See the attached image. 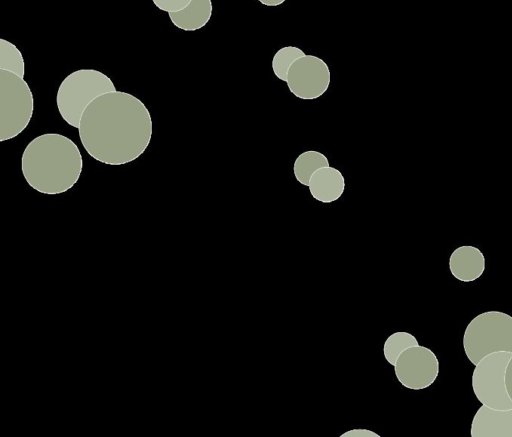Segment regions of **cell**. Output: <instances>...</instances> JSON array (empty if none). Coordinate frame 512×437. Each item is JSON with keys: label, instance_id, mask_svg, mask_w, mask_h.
<instances>
[{"label": "cell", "instance_id": "obj_13", "mask_svg": "<svg viewBox=\"0 0 512 437\" xmlns=\"http://www.w3.org/2000/svg\"><path fill=\"white\" fill-rule=\"evenodd\" d=\"M325 166H329V160L323 153L316 150H308L299 154L295 159L293 173L300 184L308 187L313 173Z\"/></svg>", "mask_w": 512, "mask_h": 437}, {"label": "cell", "instance_id": "obj_8", "mask_svg": "<svg viewBox=\"0 0 512 437\" xmlns=\"http://www.w3.org/2000/svg\"><path fill=\"white\" fill-rule=\"evenodd\" d=\"M331 73L327 63L315 55H304L289 69L287 86L297 98L313 100L321 97L329 88Z\"/></svg>", "mask_w": 512, "mask_h": 437}, {"label": "cell", "instance_id": "obj_20", "mask_svg": "<svg viewBox=\"0 0 512 437\" xmlns=\"http://www.w3.org/2000/svg\"><path fill=\"white\" fill-rule=\"evenodd\" d=\"M262 5L275 7L283 4L286 0H258Z\"/></svg>", "mask_w": 512, "mask_h": 437}, {"label": "cell", "instance_id": "obj_14", "mask_svg": "<svg viewBox=\"0 0 512 437\" xmlns=\"http://www.w3.org/2000/svg\"><path fill=\"white\" fill-rule=\"evenodd\" d=\"M419 345L414 335L406 331H397L389 335L383 345L385 360L394 366L399 355L412 346Z\"/></svg>", "mask_w": 512, "mask_h": 437}, {"label": "cell", "instance_id": "obj_16", "mask_svg": "<svg viewBox=\"0 0 512 437\" xmlns=\"http://www.w3.org/2000/svg\"><path fill=\"white\" fill-rule=\"evenodd\" d=\"M305 55L304 51L296 46H284L273 56L272 70L281 81H287V75L292 64Z\"/></svg>", "mask_w": 512, "mask_h": 437}, {"label": "cell", "instance_id": "obj_12", "mask_svg": "<svg viewBox=\"0 0 512 437\" xmlns=\"http://www.w3.org/2000/svg\"><path fill=\"white\" fill-rule=\"evenodd\" d=\"M211 0H191L182 10L168 13L172 24L183 31H196L203 28L211 19Z\"/></svg>", "mask_w": 512, "mask_h": 437}, {"label": "cell", "instance_id": "obj_7", "mask_svg": "<svg viewBox=\"0 0 512 437\" xmlns=\"http://www.w3.org/2000/svg\"><path fill=\"white\" fill-rule=\"evenodd\" d=\"M398 382L411 390L431 386L439 374V360L428 347L416 345L404 350L394 364Z\"/></svg>", "mask_w": 512, "mask_h": 437}, {"label": "cell", "instance_id": "obj_18", "mask_svg": "<svg viewBox=\"0 0 512 437\" xmlns=\"http://www.w3.org/2000/svg\"><path fill=\"white\" fill-rule=\"evenodd\" d=\"M341 437H379V434L376 432L364 429V428H357V429H351L343 434L340 435Z\"/></svg>", "mask_w": 512, "mask_h": 437}, {"label": "cell", "instance_id": "obj_15", "mask_svg": "<svg viewBox=\"0 0 512 437\" xmlns=\"http://www.w3.org/2000/svg\"><path fill=\"white\" fill-rule=\"evenodd\" d=\"M0 70L12 72L22 78L25 75V62L21 51L3 38L0 39Z\"/></svg>", "mask_w": 512, "mask_h": 437}, {"label": "cell", "instance_id": "obj_5", "mask_svg": "<svg viewBox=\"0 0 512 437\" xmlns=\"http://www.w3.org/2000/svg\"><path fill=\"white\" fill-rule=\"evenodd\" d=\"M34 97L24 78L0 70V141L18 136L28 126Z\"/></svg>", "mask_w": 512, "mask_h": 437}, {"label": "cell", "instance_id": "obj_6", "mask_svg": "<svg viewBox=\"0 0 512 437\" xmlns=\"http://www.w3.org/2000/svg\"><path fill=\"white\" fill-rule=\"evenodd\" d=\"M511 357V352H495L475 365L472 389L482 405L495 409L512 408V400L505 383L506 368Z\"/></svg>", "mask_w": 512, "mask_h": 437}, {"label": "cell", "instance_id": "obj_1", "mask_svg": "<svg viewBox=\"0 0 512 437\" xmlns=\"http://www.w3.org/2000/svg\"><path fill=\"white\" fill-rule=\"evenodd\" d=\"M146 105L124 91L100 95L85 109L78 126L86 152L106 165L119 166L141 156L152 138Z\"/></svg>", "mask_w": 512, "mask_h": 437}, {"label": "cell", "instance_id": "obj_4", "mask_svg": "<svg viewBox=\"0 0 512 437\" xmlns=\"http://www.w3.org/2000/svg\"><path fill=\"white\" fill-rule=\"evenodd\" d=\"M463 348L473 365L495 352L512 353V316L501 311L475 316L464 331Z\"/></svg>", "mask_w": 512, "mask_h": 437}, {"label": "cell", "instance_id": "obj_3", "mask_svg": "<svg viewBox=\"0 0 512 437\" xmlns=\"http://www.w3.org/2000/svg\"><path fill=\"white\" fill-rule=\"evenodd\" d=\"M116 91L111 78L96 69H79L62 80L56 94V105L62 119L78 128L87 106L102 94Z\"/></svg>", "mask_w": 512, "mask_h": 437}, {"label": "cell", "instance_id": "obj_19", "mask_svg": "<svg viewBox=\"0 0 512 437\" xmlns=\"http://www.w3.org/2000/svg\"><path fill=\"white\" fill-rule=\"evenodd\" d=\"M505 383L507 392L512 400V357L508 362L505 374Z\"/></svg>", "mask_w": 512, "mask_h": 437}, {"label": "cell", "instance_id": "obj_17", "mask_svg": "<svg viewBox=\"0 0 512 437\" xmlns=\"http://www.w3.org/2000/svg\"><path fill=\"white\" fill-rule=\"evenodd\" d=\"M152 2L158 9L172 13L184 9L191 0H152Z\"/></svg>", "mask_w": 512, "mask_h": 437}, {"label": "cell", "instance_id": "obj_11", "mask_svg": "<svg viewBox=\"0 0 512 437\" xmlns=\"http://www.w3.org/2000/svg\"><path fill=\"white\" fill-rule=\"evenodd\" d=\"M311 196L322 203L337 201L344 193L345 179L334 167L325 166L316 170L308 184Z\"/></svg>", "mask_w": 512, "mask_h": 437}, {"label": "cell", "instance_id": "obj_9", "mask_svg": "<svg viewBox=\"0 0 512 437\" xmlns=\"http://www.w3.org/2000/svg\"><path fill=\"white\" fill-rule=\"evenodd\" d=\"M471 437H512V408L495 409L482 405L475 413Z\"/></svg>", "mask_w": 512, "mask_h": 437}, {"label": "cell", "instance_id": "obj_10", "mask_svg": "<svg viewBox=\"0 0 512 437\" xmlns=\"http://www.w3.org/2000/svg\"><path fill=\"white\" fill-rule=\"evenodd\" d=\"M449 270L457 280L473 282L485 271L484 254L475 246H459L450 255Z\"/></svg>", "mask_w": 512, "mask_h": 437}, {"label": "cell", "instance_id": "obj_2", "mask_svg": "<svg viewBox=\"0 0 512 437\" xmlns=\"http://www.w3.org/2000/svg\"><path fill=\"white\" fill-rule=\"evenodd\" d=\"M24 179L37 192H67L79 180L83 159L78 146L67 136L45 133L32 139L21 157Z\"/></svg>", "mask_w": 512, "mask_h": 437}]
</instances>
